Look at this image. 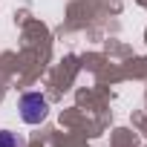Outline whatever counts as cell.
<instances>
[{"label":"cell","instance_id":"obj_1","mask_svg":"<svg viewBox=\"0 0 147 147\" xmlns=\"http://www.w3.org/2000/svg\"><path fill=\"white\" fill-rule=\"evenodd\" d=\"M46 115H49V101L40 92H26L20 98V118L26 124H40Z\"/></svg>","mask_w":147,"mask_h":147},{"label":"cell","instance_id":"obj_2","mask_svg":"<svg viewBox=\"0 0 147 147\" xmlns=\"http://www.w3.org/2000/svg\"><path fill=\"white\" fill-rule=\"evenodd\" d=\"M0 147H20V138L9 130H0Z\"/></svg>","mask_w":147,"mask_h":147}]
</instances>
